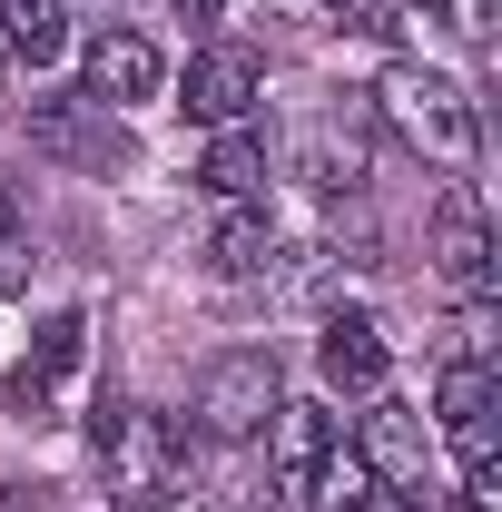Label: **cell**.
Here are the masks:
<instances>
[{
    "instance_id": "cell-14",
    "label": "cell",
    "mask_w": 502,
    "mask_h": 512,
    "mask_svg": "<svg viewBox=\"0 0 502 512\" xmlns=\"http://www.w3.org/2000/svg\"><path fill=\"white\" fill-rule=\"evenodd\" d=\"M286 493H296V512H355L365 493H375V473H365V453H355V444H335L325 463H306Z\"/></svg>"
},
{
    "instance_id": "cell-5",
    "label": "cell",
    "mask_w": 502,
    "mask_h": 512,
    "mask_svg": "<svg viewBox=\"0 0 502 512\" xmlns=\"http://www.w3.org/2000/svg\"><path fill=\"white\" fill-rule=\"evenodd\" d=\"M434 276L463 296V306H493V227H483V197L473 188H443L434 207Z\"/></svg>"
},
{
    "instance_id": "cell-3",
    "label": "cell",
    "mask_w": 502,
    "mask_h": 512,
    "mask_svg": "<svg viewBox=\"0 0 502 512\" xmlns=\"http://www.w3.org/2000/svg\"><path fill=\"white\" fill-rule=\"evenodd\" d=\"M20 128H30V148H40V158L89 168V178H109V168L138 158V148H128V128H119V109H99L89 89H40V99L20 109Z\"/></svg>"
},
{
    "instance_id": "cell-1",
    "label": "cell",
    "mask_w": 502,
    "mask_h": 512,
    "mask_svg": "<svg viewBox=\"0 0 502 512\" xmlns=\"http://www.w3.org/2000/svg\"><path fill=\"white\" fill-rule=\"evenodd\" d=\"M375 109H384V128H394L404 148H424L434 168H463V158H473V99H463L443 69L394 60V69L375 79Z\"/></svg>"
},
{
    "instance_id": "cell-20",
    "label": "cell",
    "mask_w": 502,
    "mask_h": 512,
    "mask_svg": "<svg viewBox=\"0 0 502 512\" xmlns=\"http://www.w3.org/2000/svg\"><path fill=\"white\" fill-rule=\"evenodd\" d=\"M355 512H424V493H394V483H375V493H365Z\"/></svg>"
},
{
    "instance_id": "cell-8",
    "label": "cell",
    "mask_w": 502,
    "mask_h": 512,
    "mask_svg": "<svg viewBox=\"0 0 502 512\" xmlns=\"http://www.w3.org/2000/svg\"><path fill=\"white\" fill-rule=\"evenodd\" d=\"M315 375H325V394H365V404H375L384 375H394V345H384V325L365 316V306L325 316V335H315Z\"/></svg>"
},
{
    "instance_id": "cell-21",
    "label": "cell",
    "mask_w": 502,
    "mask_h": 512,
    "mask_svg": "<svg viewBox=\"0 0 502 512\" xmlns=\"http://www.w3.org/2000/svg\"><path fill=\"white\" fill-rule=\"evenodd\" d=\"M178 10H188V20H217V10H227V0H178Z\"/></svg>"
},
{
    "instance_id": "cell-2",
    "label": "cell",
    "mask_w": 502,
    "mask_h": 512,
    "mask_svg": "<svg viewBox=\"0 0 502 512\" xmlns=\"http://www.w3.org/2000/svg\"><path fill=\"white\" fill-rule=\"evenodd\" d=\"M276 404H286L276 355H266V345H237V355H217V365L197 375V434H207V444H256V434L276 424Z\"/></svg>"
},
{
    "instance_id": "cell-7",
    "label": "cell",
    "mask_w": 502,
    "mask_h": 512,
    "mask_svg": "<svg viewBox=\"0 0 502 512\" xmlns=\"http://www.w3.org/2000/svg\"><path fill=\"white\" fill-rule=\"evenodd\" d=\"M89 365V316H50L40 325V345H30V365L10 375V414L20 424H60V384Z\"/></svg>"
},
{
    "instance_id": "cell-13",
    "label": "cell",
    "mask_w": 502,
    "mask_h": 512,
    "mask_svg": "<svg viewBox=\"0 0 502 512\" xmlns=\"http://www.w3.org/2000/svg\"><path fill=\"white\" fill-rule=\"evenodd\" d=\"M266 434H276V473L296 483L306 463H325V453L345 444V414H335V404H276V424H266Z\"/></svg>"
},
{
    "instance_id": "cell-18",
    "label": "cell",
    "mask_w": 502,
    "mask_h": 512,
    "mask_svg": "<svg viewBox=\"0 0 502 512\" xmlns=\"http://www.w3.org/2000/svg\"><path fill=\"white\" fill-rule=\"evenodd\" d=\"M453 10V30H473V40H493V0H443Z\"/></svg>"
},
{
    "instance_id": "cell-15",
    "label": "cell",
    "mask_w": 502,
    "mask_h": 512,
    "mask_svg": "<svg viewBox=\"0 0 502 512\" xmlns=\"http://www.w3.org/2000/svg\"><path fill=\"white\" fill-rule=\"evenodd\" d=\"M0 50L20 69H50L69 50V20H60V0H0Z\"/></svg>"
},
{
    "instance_id": "cell-11",
    "label": "cell",
    "mask_w": 502,
    "mask_h": 512,
    "mask_svg": "<svg viewBox=\"0 0 502 512\" xmlns=\"http://www.w3.org/2000/svg\"><path fill=\"white\" fill-rule=\"evenodd\" d=\"M197 188L217 197V207L266 197V138H256V128H217V138H207V158H197Z\"/></svg>"
},
{
    "instance_id": "cell-12",
    "label": "cell",
    "mask_w": 502,
    "mask_h": 512,
    "mask_svg": "<svg viewBox=\"0 0 502 512\" xmlns=\"http://www.w3.org/2000/svg\"><path fill=\"white\" fill-rule=\"evenodd\" d=\"M207 266H217V276H266V266H276V217H266V197L227 207V217L207 227Z\"/></svg>"
},
{
    "instance_id": "cell-10",
    "label": "cell",
    "mask_w": 502,
    "mask_h": 512,
    "mask_svg": "<svg viewBox=\"0 0 502 512\" xmlns=\"http://www.w3.org/2000/svg\"><path fill=\"white\" fill-rule=\"evenodd\" d=\"M355 453H365V473H375V483H394V493H424V424H414L404 404H384V394H375V414H365Z\"/></svg>"
},
{
    "instance_id": "cell-19",
    "label": "cell",
    "mask_w": 502,
    "mask_h": 512,
    "mask_svg": "<svg viewBox=\"0 0 502 512\" xmlns=\"http://www.w3.org/2000/svg\"><path fill=\"white\" fill-rule=\"evenodd\" d=\"M0 512H50V483H0Z\"/></svg>"
},
{
    "instance_id": "cell-6",
    "label": "cell",
    "mask_w": 502,
    "mask_h": 512,
    "mask_svg": "<svg viewBox=\"0 0 502 512\" xmlns=\"http://www.w3.org/2000/svg\"><path fill=\"white\" fill-rule=\"evenodd\" d=\"M256 99H266V60H256V50L207 40V50L188 60V119H207V128H247Z\"/></svg>"
},
{
    "instance_id": "cell-9",
    "label": "cell",
    "mask_w": 502,
    "mask_h": 512,
    "mask_svg": "<svg viewBox=\"0 0 502 512\" xmlns=\"http://www.w3.org/2000/svg\"><path fill=\"white\" fill-rule=\"evenodd\" d=\"M99 109H138V99H158L168 89V50L158 40H138V30H99L89 40V79H79Z\"/></svg>"
},
{
    "instance_id": "cell-16",
    "label": "cell",
    "mask_w": 502,
    "mask_h": 512,
    "mask_svg": "<svg viewBox=\"0 0 502 512\" xmlns=\"http://www.w3.org/2000/svg\"><path fill=\"white\" fill-rule=\"evenodd\" d=\"M345 30H365V40H384V30H404V0H325Z\"/></svg>"
},
{
    "instance_id": "cell-17",
    "label": "cell",
    "mask_w": 502,
    "mask_h": 512,
    "mask_svg": "<svg viewBox=\"0 0 502 512\" xmlns=\"http://www.w3.org/2000/svg\"><path fill=\"white\" fill-rule=\"evenodd\" d=\"M20 256H30V227H20V197L0 188V286L20 276Z\"/></svg>"
},
{
    "instance_id": "cell-4",
    "label": "cell",
    "mask_w": 502,
    "mask_h": 512,
    "mask_svg": "<svg viewBox=\"0 0 502 512\" xmlns=\"http://www.w3.org/2000/svg\"><path fill=\"white\" fill-rule=\"evenodd\" d=\"M89 444H99V463L119 473L128 503H158V493H168V463L188 453V434H158L138 404H99V414H89Z\"/></svg>"
},
{
    "instance_id": "cell-22",
    "label": "cell",
    "mask_w": 502,
    "mask_h": 512,
    "mask_svg": "<svg viewBox=\"0 0 502 512\" xmlns=\"http://www.w3.org/2000/svg\"><path fill=\"white\" fill-rule=\"evenodd\" d=\"M168 512H217V503H197V493H188V503H168Z\"/></svg>"
}]
</instances>
